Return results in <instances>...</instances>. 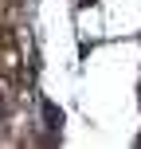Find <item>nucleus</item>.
Here are the masks:
<instances>
[{
  "mask_svg": "<svg viewBox=\"0 0 141 149\" xmlns=\"http://www.w3.org/2000/svg\"><path fill=\"white\" fill-rule=\"evenodd\" d=\"M43 122H47V130H59L63 126V114H59L55 102H43Z\"/></svg>",
  "mask_w": 141,
  "mask_h": 149,
  "instance_id": "f257e3e1",
  "label": "nucleus"
}]
</instances>
